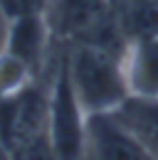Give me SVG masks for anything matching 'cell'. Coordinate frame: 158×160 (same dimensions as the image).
Masks as SVG:
<instances>
[{
    "label": "cell",
    "instance_id": "1",
    "mask_svg": "<svg viewBox=\"0 0 158 160\" xmlns=\"http://www.w3.org/2000/svg\"><path fill=\"white\" fill-rule=\"evenodd\" d=\"M124 57L94 42H77L74 52L67 54L72 84L87 113L114 111L131 96Z\"/></svg>",
    "mask_w": 158,
    "mask_h": 160
},
{
    "label": "cell",
    "instance_id": "2",
    "mask_svg": "<svg viewBox=\"0 0 158 160\" xmlns=\"http://www.w3.org/2000/svg\"><path fill=\"white\" fill-rule=\"evenodd\" d=\"M0 136L10 158H50V94L35 81L10 96H0Z\"/></svg>",
    "mask_w": 158,
    "mask_h": 160
},
{
    "label": "cell",
    "instance_id": "3",
    "mask_svg": "<svg viewBox=\"0 0 158 160\" xmlns=\"http://www.w3.org/2000/svg\"><path fill=\"white\" fill-rule=\"evenodd\" d=\"M50 145L52 155L62 160L87 155V111L74 91L67 57L59 62L50 91Z\"/></svg>",
    "mask_w": 158,
    "mask_h": 160
},
{
    "label": "cell",
    "instance_id": "4",
    "mask_svg": "<svg viewBox=\"0 0 158 160\" xmlns=\"http://www.w3.org/2000/svg\"><path fill=\"white\" fill-rule=\"evenodd\" d=\"M87 155L101 160H146L141 140L118 121L114 111L87 113Z\"/></svg>",
    "mask_w": 158,
    "mask_h": 160
},
{
    "label": "cell",
    "instance_id": "5",
    "mask_svg": "<svg viewBox=\"0 0 158 160\" xmlns=\"http://www.w3.org/2000/svg\"><path fill=\"white\" fill-rule=\"evenodd\" d=\"M47 42H50V22L42 10H32V12H25L10 20L5 52L18 57L22 64H27L35 74L42 67Z\"/></svg>",
    "mask_w": 158,
    "mask_h": 160
},
{
    "label": "cell",
    "instance_id": "6",
    "mask_svg": "<svg viewBox=\"0 0 158 160\" xmlns=\"http://www.w3.org/2000/svg\"><path fill=\"white\" fill-rule=\"evenodd\" d=\"M124 67L131 94L158 96V35L129 42Z\"/></svg>",
    "mask_w": 158,
    "mask_h": 160
},
{
    "label": "cell",
    "instance_id": "7",
    "mask_svg": "<svg viewBox=\"0 0 158 160\" xmlns=\"http://www.w3.org/2000/svg\"><path fill=\"white\" fill-rule=\"evenodd\" d=\"M114 113L141 140L148 158H158V96L131 94L121 106L114 108Z\"/></svg>",
    "mask_w": 158,
    "mask_h": 160
},
{
    "label": "cell",
    "instance_id": "8",
    "mask_svg": "<svg viewBox=\"0 0 158 160\" xmlns=\"http://www.w3.org/2000/svg\"><path fill=\"white\" fill-rule=\"evenodd\" d=\"M30 81H32V69L27 64H22L18 57L3 52V57H0V96L18 94Z\"/></svg>",
    "mask_w": 158,
    "mask_h": 160
},
{
    "label": "cell",
    "instance_id": "9",
    "mask_svg": "<svg viewBox=\"0 0 158 160\" xmlns=\"http://www.w3.org/2000/svg\"><path fill=\"white\" fill-rule=\"evenodd\" d=\"M32 10H45V0H0V12L8 20L32 12Z\"/></svg>",
    "mask_w": 158,
    "mask_h": 160
},
{
    "label": "cell",
    "instance_id": "10",
    "mask_svg": "<svg viewBox=\"0 0 158 160\" xmlns=\"http://www.w3.org/2000/svg\"><path fill=\"white\" fill-rule=\"evenodd\" d=\"M3 158H10V150H8L5 140H3V136H0V160H3Z\"/></svg>",
    "mask_w": 158,
    "mask_h": 160
},
{
    "label": "cell",
    "instance_id": "11",
    "mask_svg": "<svg viewBox=\"0 0 158 160\" xmlns=\"http://www.w3.org/2000/svg\"><path fill=\"white\" fill-rule=\"evenodd\" d=\"M45 2H47V0H45Z\"/></svg>",
    "mask_w": 158,
    "mask_h": 160
}]
</instances>
